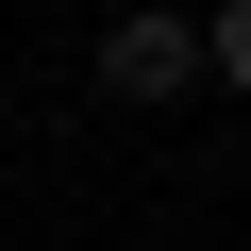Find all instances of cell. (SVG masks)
I'll list each match as a JSON object with an SVG mask.
<instances>
[{
	"instance_id": "1",
	"label": "cell",
	"mask_w": 251,
	"mask_h": 251,
	"mask_svg": "<svg viewBox=\"0 0 251 251\" xmlns=\"http://www.w3.org/2000/svg\"><path fill=\"white\" fill-rule=\"evenodd\" d=\"M100 84H117V100H184V84H201V17H168V0H134V17L100 34Z\"/></svg>"
},
{
	"instance_id": "2",
	"label": "cell",
	"mask_w": 251,
	"mask_h": 251,
	"mask_svg": "<svg viewBox=\"0 0 251 251\" xmlns=\"http://www.w3.org/2000/svg\"><path fill=\"white\" fill-rule=\"evenodd\" d=\"M201 67H218V84H251V0H218V17H201Z\"/></svg>"
}]
</instances>
